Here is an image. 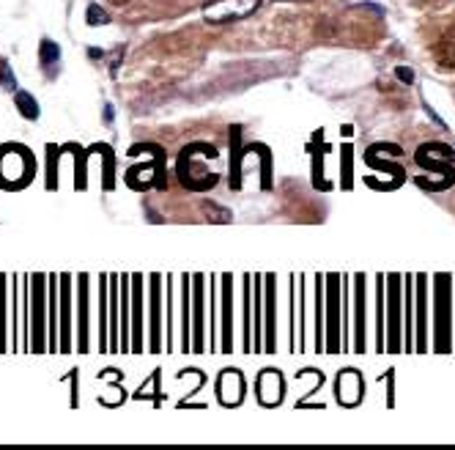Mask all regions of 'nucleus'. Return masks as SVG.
Here are the masks:
<instances>
[{
  "mask_svg": "<svg viewBox=\"0 0 455 450\" xmlns=\"http://www.w3.org/2000/svg\"><path fill=\"white\" fill-rule=\"evenodd\" d=\"M110 3H113V6H126L129 0H110Z\"/></svg>",
  "mask_w": 455,
  "mask_h": 450,
  "instance_id": "nucleus-8",
  "label": "nucleus"
},
{
  "mask_svg": "<svg viewBox=\"0 0 455 450\" xmlns=\"http://www.w3.org/2000/svg\"><path fill=\"white\" fill-rule=\"evenodd\" d=\"M85 22H88V25H108V22H110V14H108L102 6L91 3L88 11H85Z\"/></svg>",
  "mask_w": 455,
  "mask_h": 450,
  "instance_id": "nucleus-4",
  "label": "nucleus"
},
{
  "mask_svg": "<svg viewBox=\"0 0 455 450\" xmlns=\"http://www.w3.org/2000/svg\"><path fill=\"white\" fill-rule=\"evenodd\" d=\"M17 108H19V112H22L25 118H31V121L39 118V105H36V99H33L31 94H25V91L17 94Z\"/></svg>",
  "mask_w": 455,
  "mask_h": 450,
  "instance_id": "nucleus-3",
  "label": "nucleus"
},
{
  "mask_svg": "<svg viewBox=\"0 0 455 450\" xmlns=\"http://www.w3.org/2000/svg\"><path fill=\"white\" fill-rule=\"evenodd\" d=\"M0 83H3V85H8V88L14 85V74H11V69H6L3 63H0Z\"/></svg>",
  "mask_w": 455,
  "mask_h": 450,
  "instance_id": "nucleus-7",
  "label": "nucleus"
},
{
  "mask_svg": "<svg viewBox=\"0 0 455 450\" xmlns=\"http://www.w3.org/2000/svg\"><path fill=\"white\" fill-rule=\"evenodd\" d=\"M395 74H398L400 83H406V85H411V83H414V72H411L409 66H398V69H395Z\"/></svg>",
  "mask_w": 455,
  "mask_h": 450,
  "instance_id": "nucleus-6",
  "label": "nucleus"
},
{
  "mask_svg": "<svg viewBox=\"0 0 455 450\" xmlns=\"http://www.w3.org/2000/svg\"><path fill=\"white\" fill-rule=\"evenodd\" d=\"M258 6H261V0H214V3L203 6V17H206V22L225 25V22L250 17Z\"/></svg>",
  "mask_w": 455,
  "mask_h": 450,
  "instance_id": "nucleus-1",
  "label": "nucleus"
},
{
  "mask_svg": "<svg viewBox=\"0 0 455 450\" xmlns=\"http://www.w3.org/2000/svg\"><path fill=\"white\" fill-rule=\"evenodd\" d=\"M58 58H60V47H58L55 42L44 39V42H42V63L50 66V63H58Z\"/></svg>",
  "mask_w": 455,
  "mask_h": 450,
  "instance_id": "nucleus-5",
  "label": "nucleus"
},
{
  "mask_svg": "<svg viewBox=\"0 0 455 450\" xmlns=\"http://www.w3.org/2000/svg\"><path fill=\"white\" fill-rule=\"evenodd\" d=\"M433 58L442 69H455V28L445 31L433 44Z\"/></svg>",
  "mask_w": 455,
  "mask_h": 450,
  "instance_id": "nucleus-2",
  "label": "nucleus"
}]
</instances>
